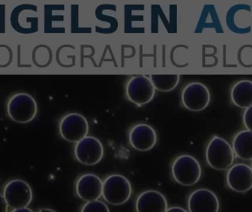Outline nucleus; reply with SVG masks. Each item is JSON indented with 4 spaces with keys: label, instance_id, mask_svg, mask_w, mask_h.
Listing matches in <instances>:
<instances>
[{
    "label": "nucleus",
    "instance_id": "obj_5",
    "mask_svg": "<svg viewBox=\"0 0 252 212\" xmlns=\"http://www.w3.org/2000/svg\"><path fill=\"white\" fill-rule=\"evenodd\" d=\"M89 123L85 117L77 113L66 114L59 123V133L64 140L71 143L79 142L89 133Z\"/></svg>",
    "mask_w": 252,
    "mask_h": 212
},
{
    "label": "nucleus",
    "instance_id": "obj_2",
    "mask_svg": "<svg viewBox=\"0 0 252 212\" xmlns=\"http://www.w3.org/2000/svg\"><path fill=\"white\" fill-rule=\"evenodd\" d=\"M171 173L176 183L190 186L198 183L201 179V167L196 158L189 155H182L173 161Z\"/></svg>",
    "mask_w": 252,
    "mask_h": 212
},
{
    "label": "nucleus",
    "instance_id": "obj_10",
    "mask_svg": "<svg viewBox=\"0 0 252 212\" xmlns=\"http://www.w3.org/2000/svg\"><path fill=\"white\" fill-rule=\"evenodd\" d=\"M210 99L211 96L208 88L201 83H190L184 88L182 92L184 107L195 112L205 109L210 104Z\"/></svg>",
    "mask_w": 252,
    "mask_h": 212
},
{
    "label": "nucleus",
    "instance_id": "obj_11",
    "mask_svg": "<svg viewBox=\"0 0 252 212\" xmlns=\"http://www.w3.org/2000/svg\"><path fill=\"white\" fill-rule=\"evenodd\" d=\"M128 139L133 149L145 152L154 148L157 142V134L149 124L139 123L130 129Z\"/></svg>",
    "mask_w": 252,
    "mask_h": 212
},
{
    "label": "nucleus",
    "instance_id": "obj_12",
    "mask_svg": "<svg viewBox=\"0 0 252 212\" xmlns=\"http://www.w3.org/2000/svg\"><path fill=\"white\" fill-rule=\"evenodd\" d=\"M103 182L93 173L82 175L75 182V192L83 201H91L97 200L102 196Z\"/></svg>",
    "mask_w": 252,
    "mask_h": 212
},
{
    "label": "nucleus",
    "instance_id": "obj_26",
    "mask_svg": "<svg viewBox=\"0 0 252 212\" xmlns=\"http://www.w3.org/2000/svg\"></svg>",
    "mask_w": 252,
    "mask_h": 212
},
{
    "label": "nucleus",
    "instance_id": "obj_23",
    "mask_svg": "<svg viewBox=\"0 0 252 212\" xmlns=\"http://www.w3.org/2000/svg\"><path fill=\"white\" fill-rule=\"evenodd\" d=\"M8 205L4 199V196L0 194V212H7Z\"/></svg>",
    "mask_w": 252,
    "mask_h": 212
},
{
    "label": "nucleus",
    "instance_id": "obj_20",
    "mask_svg": "<svg viewBox=\"0 0 252 212\" xmlns=\"http://www.w3.org/2000/svg\"><path fill=\"white\" fill-rule=\"evenodd\" d=\"M81 212H109V207L102 201L94 200V201H87V204L83 206L81 210Z\"/></svg>",
    "mask_w": 252,
    "mask_h": 212
},
{
    "label": "nucleus",
    "instance_id": "obj_24",
    "mask_svg": "<svg viewBox=\"0 0 252 212\" xmlns=\"http://www.w3.org/2000/svg\"><path fill=\"white\" fill-rule=\"evenodd\" d=\"M166 212H186V210L184 209L181 208L179 207H171V208H167Z\"/></svg>",
    "mask_w": 252,
    "mask_h": 212
},
{
    "label": "nucleus",
    "instance_id": "obj_13",
    "mask_svg": "<svg viewBox=\"0 0 252 212\" xmlns=\"http://www.w3.org/2000/svg\"><path fill=\"white\" fill-rule=\"evenodd\" d=\"M188 205L190 212H218L220 207L216 194L207 189L194 191L188 198Z\"/></svg>",
    "mask_w": 252,
    "mask_h": 212
},
{
    "label": "nucleus",
    "instance_id": "obj_8",
    "mask_svg": "<svg viewBox=\"0 0 252 212\" xmlns=\"http://www.w3.org/2000/svg\"><path fill=\"white\" fill-rule=\"evenodd\" d=\"M75 158L81 164L93 166L98 164L104 155V148L100 141L94 136H86L76 142L75 146Z\"/></svg>",
    "mask_w": 252,
    "mask_h": 212
},
{
    "label": "nucleus",
    "instance_id": "obj_4",
    "mask_svg": "<svg viewBox=\"0 0 252 212\" xmlns=\"http://www.w3.org/2000/svg\"><path fill=\"white\" fill-rule=\"evenodd\" d=\"M133 189L128 179L119 174L108 176L103 182L102 196L111 205L126 204L131 196Z\"/></svg>",
    "mask_w": 252,
    "mask_h": 212
},
{
    "label": "nucleus",
    "instance_id": "obj_15",
    "mask_svg": "<svg viewBox=\"0 0 252 212\" xmlns=\"http://www.w3.org/2000/svg\"><path fill=\"white\" fill-rule=\"evenodd\" d=\"M135 208L137 212H165L167 201L165 197L156 190H147L136 198Z\"/></svg>",
    "mask_w": 252,
    "mask_h": 212
},
{
    "label": "nucleus",
    "instance_id": "obj_6",
    "mask_svg": "<svg viewBox=\"0 0 252 212\" xmlns=\"http://www.w3.org/2000/svg\"><path fill=\"white\" fill-rule=\"evenodd\" d=\"M126 97L136 106L148 104L155 95V88L151 79L143 75L130 78L126 84Z\"/></svg>",
    "mask_w": 252,
    "mask_h": 212
},
{
    "label": "nucleus",
    "instance_id": "obj_19",
    "mask_svg": "<svg viewBox=\"0 0 252 212\" xmlns=\"http://www.w3.org/2000/svg\"><path fill=\"white\" fill-rule=\"evenodd\" d=\"M239 64L244 68L252 67V44H244L238 52Z\"/></svg>",
    "mask_w": 252,
    "mask_h": 212
},
{
    "label": "nucleus",
    "instance_id": "obj_16",
    "mask_svg": "<svg viewBox=\"0 0 252 212\" xmlns=\"http://www.w3.org/2000/svg\"><path fill=\"white\" fill-rule=\"evenodd\" d=\"M231 99L235 106L247 108L252 106V81H238L231 90Z\"/></svg>",
    "mask_w": 252,
    "mask_h": 212
},
{
    "label": "nucleus",
    "instance_id": "obj_25",
    "mask_svg": "<svg viewBox=\"0 0 252 212\" xmlns=\"http://www.w3.org/2000/svg\"><path fill=\"white\" fill-rule=\"evenodd\" d=\"M12 212H32V210H30V209L27 208V207H23V208H19V209H16V210H12Z\"/></svg>",
    "mask_w": 252,
    "mask_h": 212
},
{
    "label": "nucleus",
    "instance_id": "obj_18",
    "mask_svg": "<svg viewBox=\"0 0 252 212\" xmlns=\"http://www.w3.org/2000/svg\"><path fill=\"white\" fill-rule=\"evenodd\" d=\"M151 82L155 90L163 92L172 91L179 84V75H151Z\"/></svg>",
    "mask_w": 252,
    "mask_h": 212
},
{
    "label": "nucleus",
    "instance_id": "obj_22",
    "mask_svg": "<svg viewBox=\"0 0 252 212\" xmlns=\"http://www.w3.org/2000/svg\"><path fill=\"white\" fill-rule=\"evenodd\" d=\"M244 125L252 131V106L247 108L244 114Z\"/></svg>",
    "mask_w": 252,
    "mask_h": 212
},
{
    "label": "nucleus",
    "instance_id": "obj_7",
    "mask_svg": "<svg viewBox=\"0 0 252 212\" xmlns=\"http://www.w3.org/2000/svg\"><path fill=\"white\" fill-rule=\"evenodd\" d=\"M252 8L250 4L232 5L226 15V24L231 32L246 35L252 32Z\"/></svg>",
    "mask_w": 252,
    "mask_h": 212
},
{
    "label": "nucleus",
    "instance_id": "obj_17",
    "mask_svg": "<svg viewBox=\"0 0 252 212\" xmlns=\"http://www.w3.org/2000/svg\"><path fill=\"white\" fill-rule=\"evenodd\" d=\"M233 150L237 156L241 159L252 160V130H243L235 136Z\"/></svg>",
    "mask_w": 252,
    "mask_h": 212
},
{
    "label": "nucleus",
    "instance_id": "obj_14",
    "mask_svg": "<svg viewBox=\"0 0 252 212\" xmlns=\"http://www.w3.org/2000/svg\"><path fill=\"white\" fill-rule=\"evenodd\" d=\"M226 182L232 190L244 193L252 189V169L245 164L232 166L227 173Z\"/></svg>",
    "mask_w": 252,
    "mask_h": 212
},
{
    "label": "nucleus",
    "instance_id": "obj_3",
    "mask_svg": "<svg viewBox=\"0 0 252 212\" xmlns=\"http://www.w3.org/2000/svg\"><path fill=\"white\" fill-rule=\"evenodd\" d=\"M38 106L35 99L27 93H17L9 98L7 112L13 121L26 124L34 120Z\"/></svg>",
    "mask_w": 252,
    "mask_h": 212
},
{
    "label": "nucleus",
    "instance_id": "obj_21",
    "mask_svg": "<svg viewBox=\"0 0 252 212\" xmlns=\"http://www.w3.org/2000/svg\"><path fill=\"white\" fill-rule=\"evenodd\" d=\"M13 61V52L7 45H0V67L10 66Z\"/></svg>",
    "mask_w": 252,
    "mask_h": 212
},
{
    "label": "nucleus",
    "instance_id": "obj_1",
    "mask_svg": "<svg viewBox=\"0 0 252 212\" xmlns=\"http://www.w3.org/2000/svg\"><path fill=\"white\" fill-rule=\"evenodd\" d=\"M235 155L231 145L223 138L214 136L207 145L206 159L207 164L214 170H228L234 161Z\"/></svg>",
    "mask_w": 252,
    "mask_h": 212
},
{
    "label": "nucleus",
    "instance_id": "obj_9",
    "mask_svg": "<svg viewBox=\"0 0 252 212\" xmlns=\"http://www.w3.org/2000/svg\"><path fill=\"white\" fill-rule=\"evenodd\" d=\"M3 196L12 210L23 208L28 207L32 201V189L25 181L14 179L4 186Z\"/></svg>",
    "mask_w": 252,
    "mask_h": 212
}]
</instances>
